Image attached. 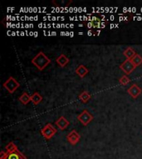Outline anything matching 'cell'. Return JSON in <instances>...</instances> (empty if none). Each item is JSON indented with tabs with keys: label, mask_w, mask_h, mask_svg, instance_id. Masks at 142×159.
I'll list each match as a JSON object with an SVG mask.
<instances>
[{
	"label": "cell",
	"mask_w": 142,
	"mask_h": 159,
	"mask_svg": "<svg viewBox=\"0 0 142 159\" xmlns=\"http://www.w3.org/2000/svg\"><path fill=\"white\" fill-rule=\"evenodd\" d=\"M93 21H92V26L93 27H96V28H99L100 26H101V22H100V20L97 18V17H93Z\"/></svg>",
	"instance_id": "cell-19"
},
{
	"label": "cell",
	"mask_w": 142,
	"mask_h": 159,
	"mask_svg": "<svg viewBox=\"0 0 142 159\" xmlns=\"http://www.w3.org/2000/svg\"><path fill=\"white\" fill-rule=\"evenodd\" d=\"M130 81V80L129 77L127 76V75H123V76L119 80L120 84H121L122 85H126V84H129Z\"/></svg>",
	"instance_id": "cell-18"
},
{
	"label": "cell",
	"mask_w": 142,
	"mask_h": 159,
	"mask_svg": "<svg viewBox=\"0 0 142 159\" xmlns=\"http://www.w3.org/2000/svg\"><path fill=\"white\" fill-rule=\"evenodd\" d=\"M80 139H81V136L76 130L71 131L67 136V142L72 145H76L80 141Z\"/></svg>",
	"instance_id": "cell-6"
},
{
	"label": "cell",
	"mask_w": 142,
	"mask_h": 159,
	"mask_svg": "<svg viewBox=\"0 0 142 159\" xmlns=\"http://www.w3.org/2000/svg\"><path fill=\"white\" fill-rule=\"evenodd\" d=\"M75 71L77 73V75H79L81 78H84L87 74H88V69H87V67L83 66V65H80L78 66L77 67V69L75 70Z\"/></svg>",
	"instance_id": "cell-9"
},
{
	"label": "cell",
	"mask_w": 142,
	"mask_h": 159,
	"mask_svg": "<svg viewBox=\"0 0 142 159\" xmlns=\"http://www.w3.org/2000/svg\"><path fill=\"white\" fill-rule=\"evenodd\" d=\"M42 100V96L41 94L38 93V92H35L33 93V94L31 95V101L35 104V105H37L39 103H41Z\"/></svg>",
	"instance_id": "cell-11"
},
{
	"label": "cell",
	"mask_w": 142,
	"mask_h": 159,
	"mask_svg": "<svg viewBox=\"0 0 142 159\" xmlns=\"http://www.w3.org/2000/svg\"><path fill=\"white\" fill-rule=\"evenodd\" d=\"M57 129L52 126V124H47L41 129V134L46 139H52L57 134Z\"/></svg>",
	"instance_id": "cell-3"
},
{
	"label": "cell",
	"mask_w": 142,
	"mask_h": 159,
	"mask_svg": "<svg viewBox=\"0 0 142 159\" xmlns=\"http://www.w3.org/2000/svg\"><path fill=\"white\" fill-rule=\"evenodd\" d=\"M130 61H131L132 63H133L136 67L139 66L140 65L142 64V57L138 54L135 55Z\"/></svg>",
	"instance_id": "cell-17"
},
{
	"label": "cell",
	"mask_w": 142,
	"mask_h": 159,
	"mask_svg": "<svg viewBox=\"0 0 142 159\" xmlns=\"http://www.w3.org/2000/svg\"><path fill=\"white\" fill-rule=\"evenodd\" d=\"M20 86L19 83L16 80L15 78L12 76H9L8 79L3 83V87L9 92L10 94H12L13 92L16 91V89Z\"/></svg>",
	"instance_id": "cell-2"
},
{
	"label": "cell",
	"mask_w": 142,
	"mask_h": 159,
	"mask_svg": "<svg viewBox=\"0 0 142 159\" xmlns=\"http://www.w3.org/2000/svg\"><path fill=\"white\" fill-rule=\"evenodd\" d=\"M77 119L82 123L84 126H87L93 120V116L90 114L87 110H83L81 114L77 116Z\"/></svg>",
	"instance_id": "cell-4"
},
{
	"label": "cell",
	"mask_w": 142,
	"mask_h": 159,
	"mask_svg": "<svg viewBox=\"0 0 142 159\" xmlns=\"http://www.w3.org/2000/svg\"><path fill=\"white\" fill-rule=\"evenodd\" d=\"M55 124L58 127V129H61V130H64V129H66L67 127L69 126L70 123L65 117L62 116L60 117L59 119L55 122Z\"/></svg>",
	"instance_id": "cell-8"
},
{
	"label": "cell",
	"mask_w": 142,
	"mask_h": 159,
	"mask_svg": "<svg viewBox=\"0 0 142 159\" xmlns=\"http://www.w3.org/2000/svg\"><path fill=\"white\" fill-rule=\"evenodd\" d=\"M19 101L22 104H27L31 101V96L26 92H23L22 95L19 97Z\"/></svg>",
	"instance_id": "cell-16"
},
{
	"label": "cell",
	"mask_w": 142,
	"mask_h": 159,
	"mask_svg": "<svg viewBox=\"0 0 142 159\" xmlns=\"http://www.w3.org/2000/svg\"><path fill=\"white\" fill-rule=\"evenodd\" d=\"M92 98V95L88 91H82L81 94H79L80 100L83 103H87L89 101V99Z\"/></svg>",
	"instance_id": "cell-13"
},
{
	"label": "cell",
	"mask_w": 142,
	"mask_h": 159,
	"mask_svg": "<svg viewBox=\"0 0 142 159\" xmlns=\"http://www.w3.org/2000/svg\"><path fill=\"white\" fill-rule=\"evenodd\" d=\"M120 68L128 75L131 74L132 72L134 71L135 69L136 68V66L132 63L130 60H125V61L120 66Z\"/></svg>",
	"instance_id": "cell-5"
},
{
	"label": "cell",
	"mask_w": 142,
	"mask_h": 159,
	"mask_svg": "<svg viewBox=\"0 0 142 159\" xmlns=\"http://www.w3.org/2000/svg\"><path fill=\"white\" fill-rule=\"evenodd\" d=\"M8 157V153L5 152H1V156H0V159H7Z\"/></svg>",
	"instance_id": "cell-20"
},
{
	"label": "cell",
	"mask_w": 142,
	"mask_h": 159,
	"mask_svg": "<svg viewBox=\"0 0 142 159\" xmlns=\"http://www.w3.org/2000/svg\"><path fill=\"white\" fill-rule=\"evenodd\" d=\"M124 56L125 57H126L127 60H131L133 57L136 55V53H135V52L134 50L132 49L131 47H128L125 51L124 52Z\"/></svg>",
	"instance_id": "cell-15"
},
{
	"label": "cell",
	"mask_w": 142,
	"mask_h": 159,
	"mask_svg": "<svg viewBox=\"0 0 142 159\" xmlns=\"http://www.w3.org/2000/svg\"><path fill=\"white\" fill-rule=\"evenodd\" d=\"M56 61H57V64L59 65L61 67H65L68 63H69L70 60L69 58L66 57L64 54H61L59 57H57V60H56Z\"/></svg>",
	"instance_id": "cell-10"
},
{
	"label": "cell",
	"mask_w": 142,
	"mask_h": 159,
	"mask_svg": "<svg viewBox=\"0 0 142 159\" xmlns=\"http://www.w3.org/2000/svg\"><path fill=\"white\" fill-rule=\"evenodd\" d=\"M5 149H6V151H7V153H12V152H15L18 151V149H17V147L16 146V144H15L14 143H12V142H10L5 147Z\"/></svg>",
	"instance_id": "cell-14"
},
{
	"label": "cell",
	"mask_w": 142,
	"mask_h": 159,
	"mask_svg": "<svg viewBox=\"0 0 142 159\" xmlns=\"http://www.w3.org/2000/svg\"><path fill=\"white\" fill-rule=\"evenodd\" d=\"M7 159H27V157L21 152L17 151L12 152V153H8Z\"/></svg>",
	"instance_id": "cell-12"
},
{
	"label": "cell",
	"mask_w": 142,
	"mask_h": 159,
	"mask_svg": "<svg viewBox=\"0 0 142 159\" xmlns=\"http://www.w3.org/2000/svg\"><path fill=\"white\" fill-rule=\"evenodd\" d=\"M127 93H128L133 99H136L137 97L139 96L140 94L142 93V89H140V87L138 86L136 84H133L128 88V89H127Z\"/></svg>",
	"instance_id": "cell-7"
},
{
	"label": "cell",
	"mask_w": 142,
	"mask_h": 159,
	"mask_svg": "<svg viewBox=\"0 0 142 159\" xmlns=\"http://www.w3.org/2000/svg\"><path fill=\"white\" fill-rule=\"evenodd\" d=\"M31 62H32V64H33L37 67V70H43L51 63V60L43 52H40L33 57V59L32 60Z\"/></svg>",
	"instance_id": "cell-1"
}]
</instances>
